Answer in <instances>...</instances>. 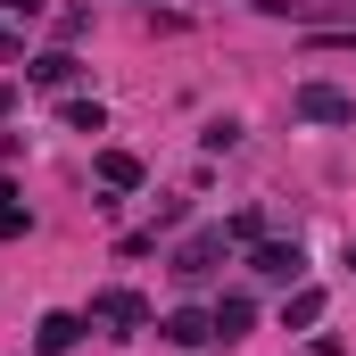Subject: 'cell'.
Here are the masks:
<instances>
[{
    "instance_id": "1",
    "label": "cell",
    "mask_w": 356,
    "mask_h": 356,
    "mask_svg": "<svg viewBox=\"0 0 356 356\" xmlns=\"http://www.w3.org/2000/svg\"><path fill=\"white\" fill-rule=\"evenodd\" d=\"M91 332H108V340L149 332V298H141V290H99V298H91Z\"/></svg>"
},
{
    "instance_id": "2",
    "label": "cell",
    "mask_w": 356,
    "mask_h": 356,
    "mask_svg": "<svg viewBox=\"0 0 356 356\" xmlns=\"http://www.w3.org/2000/svg\"><path fill=\"white\" fill-rule=\"evenodd\" d=\"M290 116L298 124H356V99L340 83H298L290 91Z\"/></svg>"
},
{
    "instance_id": "3",
    "label": "cell",
    "mask_w": 356,
    "mask_h": 356,
    "mask_svg": "<svg viewBox=\"0 0 356 356\" xmlns=\"http://www.w3.org/2000/svg\"><path fill=\"white\" fill-rule=\"evenodd\" d=\"M224 249H232V232H224V224H207V232H191V241L175 249V273H182V282H199V273H216Z\"/></svg>"
},
{
    "instance_id": "4",
    "label": "cell",
    "mask_w": 356,
    "mask_h": 356,
    "mask_svg": "<svg viewBox=\"0 0 356 356\" xmlns=\"http://www.w3.org/2000/svg\"><path fill=\"white\" fill-rule=\"evenodd\" d=\"M249 266L266 273V282H290V290H298V282H307V249H298V241H257Z\"/></svg>"
},
{
    "instance_id": "5",
    "label": "cell",
    "mask_w": 356,
    "mask_h": 356,
    "mask_svg": "<svg viewBox=\"0 0 356 356\" xmlns=\"http://www.w3.org/2000/svg\"><path fill=\"white\" fill-rule=\"evenodd\" d=\"M83 332H91V315H67V307H58V315H42V323H33V348H42V356H67Z\"/></svg>"
},
{
    "instance_id": "6",
    "label": "cell",
    "mask_w": 356,
    "mask_h": 356,
    "mask_svg": "<svg viewBox=\"0 0 356 356\" xmlns=\"http://www.w3.org/2000/svg\"><path fill=\"white\" fill-rule=\"evenodd\" d=\"M158 332H166L175 348H207V340H216V315H207V307H175Z\"/></svg>"
},
{
    "instance_id": "7",
    "label": "cell",
    "mask_w": 356,
    "mask_h": 356,
    "mask_svg": "<svg viewBox=\"0 0 356 356\" xmlns=\"http://www.w3.org/2000/svg\"><path fill=\"white\" fill-rule=\"evenodd\" d=\"M315 323H323V290H315V282H298V290L282 298V332H315Z\"/></svg>"
},
{
    "instance_id": "8",
    "label": "cell",
    "mask_w": 356,
    "mask_h": 356,
    "mask_svg": "<svg viewBox=\"0 0 356 356\" xmlns=\"http://www.w3.org/2000/svg\"><path fill=\"white\" fill-rule=\"evenodd\" d=\"M99 191H141V158L133 149H99Z\"/></svg>"
},
{
    "instance_id": "9",
    "label": "cell",
    "mask_w": 356,
    "mask_h": 356,
    "mask_svg": "<svg viewBox=\"0 0 356 356\" xmlns=\"http://www.w3.org/2000/svg\"><path fill=\"white\" fill-rule=\"evenodd\" d=\"M207 315H216V340H241V332H249V323H257V307H249V298H241V290H232V298H216V307H207Z\"/></svg>"
},
{
    "instance_id": "10",
    "label": "cell",
    "mask_w": 356,
    "mask_h": 356,
    "mask_svg": "<svg viewBox=\"0 0 356 356\" xmlns=\"http://www.w3.org/2000/svg\"><path fill=\"white\" fill-rule=\"evenodd\" d=\"M75 75H83V67H75V50H42V58H33V83H42V91H67Z\"/></svg>"
},
{
    "instance_id": "11",
    "label": "cell",
    "mask_w": 356,
    "mask_h": 356,
    "mask_svg": "<svg viewBox=\"0 0 356 356\" xmlns=\"http://www.w3.org/2000/svg\"><path fill=\"white\" fill-rule=\"evenodd\" d=\"M224 232H232V249H257V241H266V216L241 207V216H224Z\"/></svg>"
},
{
    "instance_id": "12",
    "label": "cell",
    "mask_w": 356,
    "mask_h": 356,
    "mask_svg": "<svg viewBox=\"0 0 356 356\" xmlns=\"http://www.w3.org/2000/svg\"><path fill=\"white\" fill-rule=\"evenodd\" d=\"M67 133H108V108L99 99H67Z\"/></svg>"
},
{
    "instance_id": "13",
    "label": "cell",
    "mask_w": 356,
    "mask_h": 356,
    "mask_svg": "<svg viewBox=\"0 0 356 356\" xmlns=\"http://www.w3.org/2000/svg\"><path fill=\"white\" fill-rule=\"evenodd\" d=\"M199 141H207V149H216V158H224V149H232V141H241V124H232V116H216V124H207V133H199Z\"/></svg>"
},
{
    "instance_id": "14",
    "label": "cell",
    "mask_w": 356,
    "mask_h": 356,
    "mask_svg": "<svg viewBox=\"0 0 356 356\" xmlns=\"http://www.w3.org/2000/svg\"><path fill=\"white\" fill-rule=\"evenodd\" d=\"M25 232V207H0V241H17Z\"/></svg>"
},
{
    "instance_id": "15",
    "label": "cell",
    "mask_w": 356,
    "mask_h": 356,
    "mask_svg": "<svg viewBox=\"0 0 356 356\" xmlns=\"http://www.w3.org/2000/svg\"><path fill=\"white\" fill-rule=\"evenodd\" d=\"M307 356H340V340H332V332H315V340H307Z\"/></svg>"
},
{
    "instance_id": "16",
    "label": "cell",
    "mask_w": 356,
    "mask_h": 356,
    "mask_svg": "<svg viewBox=\"0 0 356 356\" xmlns=\"http://www.w3.org/2000/svg\"><path fill=\"white\" fill-rule=\"evenodd\" d=\"M0 207H17V182H8V175H0Z\"/></svg>"
},
{
    "instance_id": "17",
    "label": "cell",
    "mask_w": 356,
    "mask_h": 356,
    "mask_svg": "<svg viewBox=\"0 0 356 356\" xmlns=\"http://www.w3.org/2000/svg\"><path fill=\"white\" fill-rule=\"evenodd\" d=\"M348 266H356V249H348Z\"/></svg>"
},
{
    "instance_id": "18",
    "label": "cell",
    "mask_w": 356,
    "mask_h": 356,
    "mask_svg": "<svg viewBox=\"0 0 356 356\" xmlns=\"http://www.w3.org/2000/svg\"><path fill=\"white\" fill-rule=\"evenodd\" d=\"M149 8H158V0H149Z\"/></svg>"
}]
</instances>
